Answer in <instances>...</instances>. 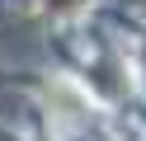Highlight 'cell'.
<instances>
[{
    "instance_id": "1",
    "label": "cell",
    "mask_w": 146,
    "mask_h": 141,
    "mask_svg": "<svg viewBox=\"0 0 146 141\" xmlns=\"http://www.w3.org/2000/svg\"><path fill=\"white\" fill-rule=\"evenodd\" d=\"M90 5H94V0H38V14L57 19V24H66V19H80Z\"/></svg>"
}]
</instances>
